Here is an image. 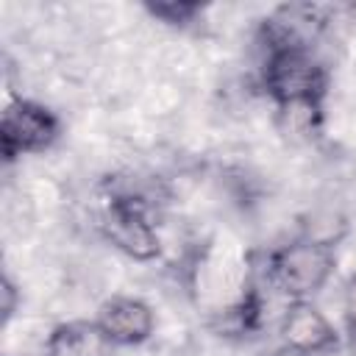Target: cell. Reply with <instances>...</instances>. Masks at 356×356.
<instances>
[{
  "label": "cell",
  "mask_w": 356,
  "mask_h": 356,
  "mask_svg": "<svg viewBox=\"0 0 356 356\" xmlns=\"http://www.w3.org/2000/svg\"><path fill=\"white\" fill-rule=\"evenodd\" d=\"M264 356H303V353H298V350H289V348H275V350H270V353H264Z\"/></svg>",
  "instance_id": "cell-13"
},
{
  "label": "cell",
  "mask_w": 356,
  "mask_h": 356,
  "mask_svg": "<svg viewBox=\"0 0 356 356\" xmlns=\"http://www.w3.org/2000/svg\"><path fill=\"white\" fill-rule=\"evenodd\" d=\"M61 139V117L31 97H8L0 120V156L11 164L22 156H42Z\"/></svg>",
  "instance_id": "cell-4"
},
{
  "label": "cell",
  "mask_w": 356,
  "mask_h": 356,
  "mask_svg": "<svg viewBox=\"0 0 356 356\" xmlns=\"http://www.w3.org/2000/svg\"><path fill=\"white\" fill-rule=\"evenodd\" d=\"M142 8L153 19H159L161 25H170V28H189L206 11V6L195 3V0H147V3H142Z\"/></svg>",
  "instance_id": "cell-9"
},
{
  "label": "cell",
  "mask_w": 356,
  "mask_h": 356,
  "mask_svg": "<svg viewBox=\"0 0 356 356\" xmlns=\"http://www.w3.org/2000/svg\"><path fill=\"white\" fill-rule=\"evenodd\" d=\"M345 14H348V17L356 22V3H348V6H345Z\"/></svg>",
  "instance_id": "cell-14"
},
{
  "label": "cell",
  "mask_w": 356,
  "mask_h": 356,
  "mask_svg": "<svg viewBox=\"0 0 356 356\" xmlns=\"http://www.w3.org/2000/svg\"><path fill=\"white\" fill-rule=\"evenodd\" d=\"M331 72L325 61L314 53V47H275L264 53L261 61V89L275 103L286 100H306L328 95Z\"/></svg>",
  "instance_id": "cell-2"
},
{
  "label": "cell",
  "mask_w": 356,
  "mask_h": 356,
  "mask_svg": "<svg viewBox=\"0 0 356 356\" xmlns=\"http://www.w3.org/2000/svg\"><path fill=\"white\" fill-rule=\"evenodd\" d=\"M337 270V248L295 236L267 253L264 275L273 289L289 300H314L331 281Z\"/></svg>",
  "instance_id": "cell-1"
},
{
  "label": "cell",
  "mask_w": 356,
  "mask_h": 356,
  "mask_svg": "<svg viewBox=\"0 0 356 356\" xmlns=\"http://www.w3.org/2000/svg\"><path fill=\"white\" fill-rule=\"evenodd\" d=\"M281 348L303 356H328L342 345L339 328L314 300H289L278 320Z\"/></svg>",
  "instance_id": "cell-5"
},
{
  "label": "cell",
  "mask_w": 356,
  "mask_h": 356,
  "mask_svg": "<svg viewBox=\"0 0 356 356\" xmlns=\"http://www.w3.org/2000/svg\"><path fill=\"white\" fill-rule=\"evenodd\" d=\"M111 345L97 331L95 320H67L50 328L44 356H106Z\"/></svg>",
  "instance_id": "cell-8"
},
{
  "label": "cell",
  "mask_w": 356,
  "mask_h": 356,
  "mask_svg": "<svg viewBox=\"0 0 356 356\" xmlns=\"http://www.w3.org/2000/svg\"><path fill=\"white\" fill-rule=\"evenodd\" d=\"M103 239L134 261H156L161 256V236L150 217V206L136 192H114L97 222Z\"/></svg>",
  "instance_id": "cell-3"
},
{
  "label": "cell",
  "mask_w": 356,
  "mask_h": 356,
  "mask_svg": "<svg viewBox=\"0 0 356 356\" xmlns=\"http://www.w3.org/2000/svg\"><path fill=\"white\" fill-rule=\"evenodd\" d=\"M19 303H22V295H19L17 284H14V278L6 273L3 281H0V314H3V323H11V317L17 314Z\"/></svg>",
  "instance_id": "cell-12"
},
{
  "label": "cell",
  "mask_w": 356,
  "mask_h": 356,
  "mask_svg": "<svg viewBox=\"0 0 356 356\" xmlns=\"http://www.w3.org/2000/svg\"><path fill=\"white\" fill-rule=\"evenodd\" d=\"M275 131L289 145H314L325 134V100L306 97V100H286L275 103Z\"/></svg>",
  "instance_id": "cell-7"
},
{
  "label": "cell",
  "mask_w": 356,
  "mask_h": 356,
  "mask_svg": "<svg viewBox=\"0 0 356 356\" xmlns=\"http://www.w3.org/2000/svg\"><path fill=\"white\" fill-rule=\"evenodd\" d=\"M92 320L111 348H136L156 334V312L136 295L106 298Z\"/></svg>",
  "instance_id": "cell-6"
},
{
  "label": "cell",
  "mask_w": 356,
  "mask_h": 356,
  "mask_svg": "<svg viewBox=\"0 0 356 356\" xmlns=\"http://www.w3.org/2000/svg\"><path fill=\"white\" fill-rule=\"evenodd\" d=\"M342 334L350 345H356V273H350L342 284Z\"/></svg>",
  "instance_id": "cell-11"
},
{
  "label": "cell",
  "mask_w": 356,
  "mask_h": 356,
  "mask_svg": "<svg viewBox=\"0 0 356 356\" xmlns=\"http://www.w3.org/2000/svg\"><path fill=\"white\" fill-rule=\"evenodd\" d=\"M345 234H348V217L339 214L337 209H314V211L306 217L303 231H300V236L325 242V245H331V248H337Z\"/></svg>",
  "instance_id": "cell-10"
}]
</instances>
